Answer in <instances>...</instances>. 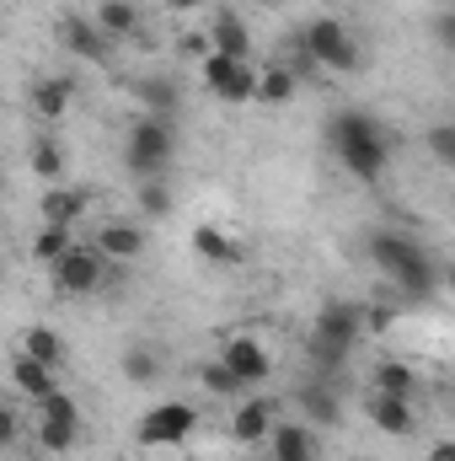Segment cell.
Instances as JSON below:
<instances>
[{
	"label": "cell",
	"instance_id": "1",
	"mask_svg": "<svg viewBox=\"0 0 455 461\" xmlns=\"http://www.w3.org/2000/svg\"><path fill=\"white\" fill-rule=\"evenodd\" d=\"M327 145H333V156L343 161V172L359 177V183H380L386 167H391V150H397L391 129H386L380 118L359 113V108L333 113V123H327Z\"/></svg>",
	"mask_w": 455,
	"mask_h": 461
},
{
	"label": "cell",
	"instance_id": "2",
	"mask_svg": "<svg viewBox=\"0 0 455 461\" xmlns=\"http://www.w3.org/2000/svg\"><path fill=\"white\" fill-rule=\"evenodd\" d=\"M364 252H370V263H375L380 274H391V279L407 290V301H429V295L440 290V263L429 258L424 241H413V236H402V230H370Z\"/></svg>",
	"mask_w": 455,
	"mask_h": 461
},
{
	"label": "cell",
	"instance_id": "3",
	"mask_svg": "<svg viewBox=\"0 0 455 461\" xmlns=\"http://www.w3.org/2000/svg\"><path fill=\"white\" fill-rule=\"evenodd\" d=\"M364 339V322H359V306L353 301H327L317 312V328H311V365L317 370H343L353 344Z\"/></svg>",
	"mask_w": 455,
	"mask_h": 461
},
{
	"label": "cell",
	"instance_id": "4",
	"mask_svg": "<svg viewBox=\"0 0 455 461\" xmlns=\"http://www.w3.org/2000/svg\"><path fill=\"white\" fill-rule=\"evenodd\" d=\"M295 43L306 49V59L317 70H333V76H359L364 70V49H359V38L343 27L338 16H317Z\"/></svg>",
	"mask_w": 455,
	"mask_h": 461
},
{
	"label": "cell",
	"instance_id": "5",
	"mask_svg": "<svg viewBox=\"0 0 455 461\" xmlns=\"http://www.w3.org/2000/svg\"><path fill=\"white\" fill-rule=\"evenodd\" d=\"M172 156H177V129H172V118L139 113L134 123H129L123 161H129V172H134V177H161V172L172 167Z\"/></svg>",
	"mask_w": 455,
	"mask_h": 461
},
{
	"label": "cell",
	"instance_id": "6",
	"mask_svg": "<svg viewBox=\"0 0 455 461\" xmlns=\"http://www.w3.org/2000/svg\"><path fill=\"white\" fill-rule=\"evenodd\" d=\"M193 429H199V408H193V402H156V408L139 419L134 440L150 446V451H166V446H183Z\"/></svg>",
	"mask_w": 455,
	"mask_h": 461
},
{
	"label": "cell",
	"instance_id": "7",
	"mask_svg": "<svg viewBox=\"0 0 455 461\" xmlns=\"http://www.w3.org/2000/svg\"><path fill=\"white\" fill-rule=\"evenodd\" d=\"M199 76H204V86L220 97V103H252V92H257V65L252 59H230V54H204V65H199Z\"/></svg>",
	"mask_w": 455,
	"mask_h": 461
},
{
	"label": "cell",
	"instance_id": "8",
	"mask_svg": "<svg viewBox=\"0 0 455 461\" xmlns=\"http://www.w3.org/2000/svg\"><path fill=\"white\" fill-rule=\"evenodd\" d=\"M103 279H108V258L97 252V247H70L59 263H54V290L59 295H92V290H103Z\"/></svg>",
	"mask_w": 455,
	"mask_h": 461
},
{
	"label": "cell",
	"instance_id": "9",
	"mask_svg": "<svg viewBox=\"0 0 455 461\" xmlns=\"http://www.w3.org/2000/svg\"><path fill=\"white\" fill-rule=\"evenodd\" d=\"M220 365H226L230 375L241 381V392L273 375V354H268V348L257 344L252 333H236V339H226V348H220Z\"/></svg>",
	"mask_w": 455,
	"mask_h": 461
},
{
	"label": "cell",
	"instance_id": "10",
	"mask_svg": "<svg viewBox=\"0 0 455 461\" xmlns=\"http://www.w3.org/2000/svg\"><path fill=\"white\" fill-rule=\"evenodd\" d=\"M54 32H59V43L70 49V59H92V65H103V59H108V49H113V43H108V32H103L92 16H81V11H65Z\"/></svg>",
	"mask_w": 455,
	"mask_h": 461
},
{
	"label": "cell",
	"instance_id": "11",
	"mask_svg": "<svg viewBox=\"0 0 455 461\" xmlns=\"http://www.w3.org/2000/svg\"><path fill=\"white\" fill-rule=\"evenodd\" d=\"M27 108L43 118V123L70 118V108H76V81H70V76H38V81L27 86Z\"/></svg>",
	"mask_w": 455,
	"mask_h": 461
},
{
	"label": "cell",
	"instance_id": "12",
	"mask_svg": "<svg viewBox=\"0 0 455 461\" xmlns=\"http://www.w3.org/2000/svg\"><path fill=\"white\" fill-rule=\"evenodd\" d=\"M364 413H370V424L380 429V435H413L418 429V408H413V397H391V392H370V402H364Z\"/></svg>",
	"mask_w": 455,
	"mask_h": 461
},
{
	"label": "cell",
	"instance_id": "13",
	"mask_svg": "<svg viewBox=\"0 0 455 461\" xmlns=\"http://www.w3.org/2000/svg\"><path fill=\"white\" fill-rule=\"evenodd\" d=\"M273 424H279V402H273V397H252V402H236V413H230V435H236L241 446H263Z\"/></svg>",
	"mask_w": 455,
	"mask_h": 461
},
{
	"label": "cell",
	"instance_id": "14",
	"mask_svg": "<svg viewBox=\"0 0 455 461\" xmlns=\"http://www.w3.org/2000/svg\"><path fill=\"white\" fill-rule=\"evenodd\" d=\"M268 440H273V456H279V461H322V440H317V429H311V424L279 419V424L268 429Z\"/></svg>",
	"mask_w": 455,
	"mask_h": 461
},
{
	"label": "cell",
	"instance_id": "15",
	"mask_svg": "<svg viewBox=\"0 0 455 461\" xmlns=\"http://www.w3.org/2000/svg\"><path fill=\"white\" fill-rule=\"evenodd\" d=\"M210 49L230 54V59H252V27L236 11H215L210 16Z\"/></svg>",
	"mask_w": 455,
	"mask_h": 461
},
{
	"label": "cell",
	"instance_id": "16",
	"mask_svg": "<svg viewBox=\"0 0 455 461\" xmlns=\"http://www.w3.org/2000/svg\"><path fill=\"white\" fill-rule=\"evenodd\" d=\"M97 252L108 263H134L145 252V230L134 226V221H108V226L97 230Z\"/></svg>",
	"mask_w": 455,
	"mask_h": 461
},
{
	"label": "cell",
	"instance_id": "17",
	"mask_svg": "<svg viewBox=\"0 0 455 461\" xmlns=\"http://www.w3.org/2000/svg\"><path fill=\"white\" fill-rule=\"evenodd\" d=\"M86 204H92V194L86 188H49L43 194V226H81L86 221Z\"/></svg>",
	"mask_w": 455,
	"mask_h": 461
},
{
	"label": "cell",
	"instance_id": "18",
	"mask_svg": "<svg viewBox=\"0 0 455 461\" xmlns=\"http://www.w3.org/2000/svg\"><path fill=\"white\" fill-rule=\"evenodd\" d=\"M295 70H284L279 59L273 65H263L257 70V92H252V103H263V108H284V103H295Z\"/></svg>",
	"mask_w": 455,
	"mask_h": 461
},
{
	"label": "cell",
	"instance_id": "19",
	"mask_svg": "<svg viewBox=\"0 0 455 461\" xmlns=\"http://www.w3.org/2000/svg\"><path fill=\"white\" fill-rule=\"evenodd\" d=\"M370 392H391V397H418V370L407 359H380L370 370Z\"/></svg>",
	"mask_w": 455,
	"mask_h": 461
},
{
	"label": "cell",
	"instance_id": "20",
	"mask_svg": "<svg viewBox=\"0 0 455 461\" xmlns=\"http://www.w3.org/2000/svg\"><path fill=\"white\" fill-rule=\"evenodd\" d=\"M92 22L108 32V43H113V38H134V32H139V5H134V0H97Z\"/></svg>",
	"mask_w": 455,
	"mask_h": 461
},
{
	"label": "cell",
	"instance_id": "21",
	"mask_svg": "<svg viewBox=\"0 0 455 461\" xmlns=\"http://www.w3.org/2000/svg\"><path fill=\"white\" fill-rule=\"evenodd\" d=\"M300 408H306V419H311V424H327V429H338V424H343V402H338V392H333L327 381L300 386Z\"/></svg>",
	"mask_w": 455,
	"mask_h": 461
},
{
	"label": "cell",
	"instance_id": "22",
	"mask_svg": "<svg viewBox=\"0 0 455 461\" xmlns=\"http://www.w3.org/2000/svg\"><path fill=\"white\" fill-rule=\"evenodd\" d=\"M54 375H59V370L38 365V359H27V354H16V359H11V381H16V392H27L32 402H38V397H49V392L59 386Z\"/></svg>",
	"mask_w": 455,
	"mask_h": 461
},
{
	"label": "cell",
	"instance_id": "23",
	"mask_svg": "<svg viewBox=\"0 0 455 461\" xmlns=\"http://www.w3.org/2000/svg\"><path fill=\"white\" fill-rule=\"evenodd\" d=\"M22 354L38 359V365H49V370H59V365L70 359V348H65V339H59L54 328H27V333H22Z\"/></svg>",
	"mask_w": 455,
	"mask_h": 461
},
{
	"label": "cell",
	"instance_id": "24",
	"mask_svg": "<svg viewBox=\"0 0 455 461\" xmlns=\"http://www.w3.org/2000/svg\"><path fill=\"white\" fill-rule=\"evenodd\" d=\"M193 252H199L204 263H236V258H241V247L230 241V230L226 226H210V221H204V226H193Z\"/></svg>",
	"mask_w": 455,
	"mask_h": 461
},
{
	"label": "cell",
	"instance_id": "25",
	"mask_svg": "<svg viewBox=\"0 0 455 461\" xmlns=\"http://www.w3.org/2000/svg\"><path fill=\"white\" fill-rule=\"evenodd\" d=\"M27 167H32L43 183H59V177H65V150H59V140H54V134L32 140V145H27Z\"/></svg>",
	"mask_w": 455,
	"mask_h": 461
},
{
	"label": "cell",
	"instance_id": "26",
	"mask_svg": "<svg viewBox=\"0 0 455 461\" xmlns=\"http://www.w3.org/2000/svg\"><path fill=\"white\" fill-rule=\"evenodd\" d=\"M76 440H81V424H70V419H38V446L49 456H70Z\"/></svg>",
	"mask_w": 455,
	"mask_h": 461
},
{
	"label": "cell",
	"instance_id": "27",
	"mask_svg": "<svg viewBox=\"0 0 455 461\" xmlns=\"http://www.w3.org/2000/svg\"><path fill=\"white\" fill-rule=\"evenodd\" d=\"M70 247H76V230H70V226H43V230H38V241H32V258L54 268Z\"/></svg>",
	"mask_w": 455,
	"mask_h": 461
},
{
	"label": "cell",
	"instance_id": "28",
	"mask_svg": "<svg viewBox=\"0 0 455 461\" xmlns=\"http://www.w3.org/2000/svg\"><path fill=\"white\" fill-rule=\"evenodd\" d=\"M123 375L134 381V386H150L156 375H161V354L150 344H134L129 354H123Z\"/></svg>",
	"mask_w": 455,
	"mask_h": 461
},
{
	"label": "cell",
	"instance_id": "29",
	"mask_svg": "<svg viewBox=\"0 0 455 461\" xmlns=\"http://www.w3.org/2000/svg\"><path fill=\"white\" fill-rule=\"evenodd\" d=\"M139 215H150V221H166V215H172V188H166V177H139Z\"/></svg>",
	"mask_w": 455,
	"mask_h": 461
},
{
	"label": "cell",
	"instance_id": "30",
	"mask_svg": "<svg viewBox=\"0 0 455 461\" xmlns=\"http://www.w3.org/2000/svg\"><path fill=\"white\" fill-rule=\"evenodd\" d=\"M139 103L150 118H172L177 113V86L172 81H139Z\"/></svg>",
	"mask_w": 455,
	"mask_h": 461
},
{
	"label": "cell",
	"instance_id": "31",
	"mask_svg": "<svg viewBox=\"0 0 455 461\" xmlns=\"http://www.w3.org/2000/svg\"><path fill=\"white\" fill-rule=\"evenodd\" d=\"M199 381H204V392H215V397H241V381H236L226 365H220V354L199 365Z\"/></svg>",
	"mask_w": 455,
	"mask_h": 461
},
{
	"label": "cell",
	"instance_id": "32",
	"mask_svg": "<svg viewBox=\"0 0 455 461\" xmlns=\"http://www.w3.org/2000/svg\"><path fill=\"white\" fill-rule=\"evenodd\" d=\"M424 145H429V156H434L440 167H455V123H434V129L424 134Z\"/></svg>",
	"mask_w": 455,
	"mask_h": 461
},
{
	"label": "cell",
	"instance_id": "33",
	"mask_svg": "<svg viewBox=\"0 0 455 461\" xmlns=\"http://www.w3.org/2000/svg\"><path fill=\"white\" fill-rule=\"evenodd\" d=\"M16 435H22V419H16V408L0 402V446H16Z\"/></svg>",
	"mask_w": 455,
	"mask_h": 461
},
{
	"label": "cell",
	"instance_id": "34",
	"mask_svg": "<svg viewBox=\"0 0 455 461\" xmlns=\"http://www.w3.org/2000/svg\"><path fill=\"white\" fill-rule=\"evenodd\" d=\"M177 49H183L188 59H204V54H210V32H183V43H177Z\"/></svg>",
	"mask_w": 455,
	"mask_h": 461
},
{
	"label": "cell",
	"instance_id": "35",
	"mask_svg": "<svg viewBox=\"0 0 455 461\" xmlns=\"http://www.w3.org/2000/svg\"><path fill=\"white\" fill-rule=\"evenodd\" d=\"M434 32H440L445 49H455V11H440V16H434Z\"/></svg>",
	"mask_w": 455,
	"mask_h": 461
},
{
	"label": "cell",
	"instance_id": "36",
	"mask_svg": "<svg viewBox=\"0 0 455 461\" xmlns=\"http://www.w3.org/2000/svg\"><path fill=\"white\" fill-rule=\"evenodd\" d=\"M429 461H455V440H434L429 446Z\"/></svg>",
	"mask_w": 455,
	"mask_h": 461
},
{
	"label": "cell",
	"instance_id": "37",
	"mask_svg": "<svg viewBox=\"0 0 455 461\" xmlns=\"http://www.w3.org/2000/svg\"><path fill=\"white\" fill-rule=\"evenodd\" d=\"M204 0H166V11H177V16H188V11H199Z\"/></svg>",
	"mask_w": 455,
	"mask_h": 461
},
{
	"label": "cell",
	"instance_id": "38",
	"mask_svg": "<svg viewBox=\"0 0 455 461\" xmlns=\"http://www.w3.org/2000/svg\"><path fill=\"white\" fill-rule=\"evenodd\" d=\"M246 5H273V0H246Z\"/></svg>",
	"mask_w": 455,
	"mask_h": 461
},
{
	"label": "cell",
	"instance_id": "39",
	"mask_svg": "<svg viewBox=\"0 0 455 461\" xmlns=\"http://www.w3.org/2000/svg\"><path fill=\"white\" fill-rule=\"evenodd\" d=\"M263 461H279V456H263Z\"/></svg>",
	"mask_w": 455,
	"mask_h": 461
},
{
	"label": "cell",
	"instance_id": "40",
	"mask_svg": "<svg viewBox=\"0 0 455 461\" xmlns=\"http://www.w3.org/2000/svg\"><path fill=\"white\" fill-rule=\"evenodd\" d=\"M0 188H5V177H0Z\"/></svg>",
	"mask_w": 455,
	"mask_h": 461
}]
</instances>
